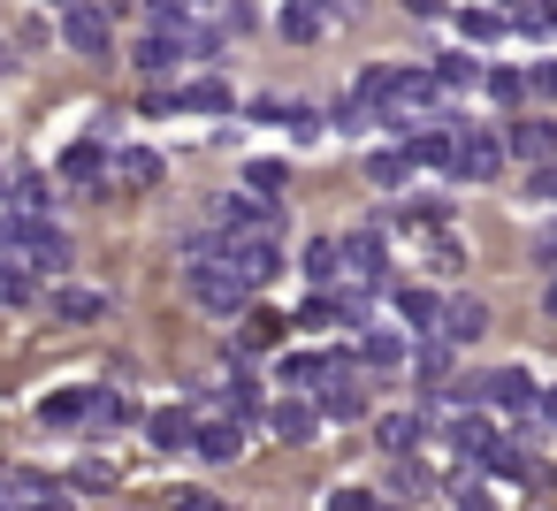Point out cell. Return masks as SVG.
<instances>
[{
	"mask_svg": "<svg viewBox=\"0 0 557 511\" xmlns=\"http://www.w3.org/2000/svg\"><path fill=\"white\" fill-rule=\"evenodd\" d=\"M184 283H191V298H199L214 321H245V313H252V283L230 267V252H214V260L184 267Z\"/></svg>",
	"mask_w": 557,
	"mask_h": 511,
	"instance_id": "1",
	"label": "cell"
},
{
	"mask_svg": "<svg viewBox=\"0 0 557 511\" xmlns=\"http://www.w3.org/2000/svg\"><path fill=\"white\" fill-rule=\"evenodd\" d=\"M0 252H9V260H24L32 275H62V267H70V237H62L47 214L9 222V229H0Z\"/></svg>",
	"mask_w": 557,
	"mask_h": 511,
	"instance_id": "2",
	"label": "cell"
},
{
	"mask_svg": "<svg viewBox=\"0 0 557 511\" xmlns=\"http://www.w3.org/2000/svg\"><path fill=\"white\" fill-rule=\"evenodd\" d=\"M504 153H511V146H504L496 130H473V123H458V169H450V176H458V184H488V176L504 169Z\"/></svg>",
	"mask_w": 557,
	"mask_h": 511,
	"instance_id": "3",
	"label": "cell"
},
{
	"mask_svg": "<svg viewBox=\"0 0 557 511\" xmlns=\"http://www.w3.org/2000/svg\"><path fill=\"white\" fill-rule=\"evenodd\" d=\"M214 222H222L230 237H275V207L252 199V191H222V199H214Z\"/></svg>",
	"mask_w": 557,
	"mask_h": 511,
	"instance_id": "4",
	"label": "cell"
},
{
	"mask_svg": "<svg viewBox=\"0 0 557 511\" xmlns=\"http://www.w3.org/2000/svg\"><path fill=\"white\" fill-rule=\"evenodd\" d=\"M222 252H230V267H237L252 290H268V283L283 275V245H275V237H230Z\"/></svg>",
	"mask_w": 557,
	"mask_h": 511,
	"instance_id": "5",
	"label": "cell"
},
{
	"mask_svg": "<svg viewBox=\"0 0 557 511\" xmlns=\"http://www.w3.org/2000/svg\"><path fill=\"white\" fill-rule=\"evenodd\" d=\"M473 397H488L496 412H534V404H542V389H534V374H527V366H496V374H481V382H473Z\"/></svg>",
	"mask_w": 557,
	"mask_h": 511,
	"instance_id": "6",
	"label": "cell"
},
{
	"mask_svg": "<svg viewBox=\"0 0 557 511\" xmlns=\"http://www.w3.org/2000/svg\"><path fill=\"white\" fill-rule=\"evenodd\" d=\"M62 39H70L77 54H108V39H115V16L100 9V0H77V9H62Z\"/></svg>",
	"mask_w": 557,
	"mask_h": 511,
	"instance_id": "7",
	"label": "cell"
},
{
	"mask_svg": "<svg viewBox=\"0 0 557 511\" xmlns=\"http://www.w3.org/2000/svg\"><path fill=\"white\" fill-rule=\"evenodd\" d=\"M47 313H54L62 328H92V321L108 313V290H92V283H54V290H47Z\"/></svg>",
	"mask_w": 557,
	"mask_h": 511,
	"instance_id": "8",
	"label": "cell"
},
{
	"mask_svg": "<svg viewBox=\"0 0 557 511\" xmlns=\"http://www.w3.org/2000/svg\"><path fill=\"white\" fill-rule=\"evenodd\" d=\"M374 443H382L389 458H412V450L428 443V412H420V404H405V412H382V420H374Z\"/></svg>",
	"mask_w": 557,
	"mask_h": 511,
	"instance_id": "9",
	"label": "cell"
},
{
	"mask_svg": "<svg viewBox=\"0 0 557 511\" xmlns=\"http://www.w3.org/2000/svg\"><path fill=\"white\" fill-rule=\"evenodd\" d=\"M184 54H191V39H184V32H146V39H138V54H131V70H138V77H169Z\"/></svg>",
	"mask_w": 557,
	"mask_h": 511,
	"instance_id": "10",
	"label": "cell"
},
{
	"mask_svg": "<svg viewBox=\"0 0 557 511\" xmlns=\"http://www.w3.org/2000/svg\"><path fill=\"white\" fill-rule=\"evenodd\" d=\"M344 267H351V283L374 290V283L389 275V245H382L374 229H351V237H344Z\"/></svg>",
	"mask_w": 557,
	"mask_h": 511,
	"instance_id": "11",
	"label": "cell"
},
{
	"mask_svg": "<svg viewBox=\"0 0 557 511\" xmlns=\"http://www.w3.org/2000/svg\"><path fill=\"white\" fill-rule=\"evenodd\" d=\"M389 306H397V321H405L412 336H443V298H435V290H420V283H405V290H397Z\"/></svg>",
	"mask_w": 557,
	"mask_h": 511,
	"instance_id": "12",
	"label": "cell"
},
{
	"mask_svg": "<svg viewBox=\"0 0 557 511\" xmlns=\"http://www.w3.org/2000/svg\"><path fill=\"white\" fill-rule=\"evenodd\" d=\"M268 427H275L283 443H313V435H321V404H306V397H275V404H268Z\"/></svg>",
	"mask_w": 557,
	"mask_h": 511,
	"instance_id": "13",
	"label": "cell"
},
{
	"mask_svg": "<svg viewBox=\"0 0 557 511\" xmlns=\"http://www.w3.org/2000/svg\"><path fill=\"white\" fill-rule=\"evenodd\" d=\"M443 435H450V450H458V458H473V465H481V458L504 443V435H496L481 412H450V427H443Z\"/></svg>",
	"mask_w": 557,
	"mask_h": 511,
	"instance_id": "14",
	"label": "cell"
},
{
	"mask_svg": "<svg viewBox=\"0 0 557 511\" xmlns=\"http://www.w3.org/2000/svg\"><path fill=\"white\" fill-rule=\"evenodd\" d=\"M207 465H230L237 450H245V427H237V412H222V420H199V443H191Z\"/></svg>",
	"mask_w": 557,
	"mask_h": 511,
	"instance_id": "15",
	"label": "cell"
},
{
	"mask_svg": "<svg viewBox=\"0 0 557 511\" xmlns=\"http://www.w3.org/2000/svg\"><path fill=\"white\" fill-rule=\"evenodd\" d=\"M504 146H511L527 169H542V161H557V123H511Z\"/></svg>",
	"mask_w": 557,
	"mask_h": 511,
	"instance_id": "16",
	"label": "cell"
},
{
	"mask_svg": "<svg viewBox=\"0 0 557 511\" xmlns=\"http://www.w3.org/2000/svg\"><path fill=\"white\" fill-rule=\"evenodd\" d=\"M359 359H367L374 374H397V366L412 359V344H405L397 328H359Z\"/></svg>",
	"mask_w": 557,
	"mask_h": 511,
	"instance_id": "17",
	"label": "cell"
},
{
	"mask_svg": "<svg viewBox=\"0 0 557 511\" xmlns=\"http://www.w3.org/2000/svg\"><path fill=\"white\" fill-rule=\"evenodd\" d=\"M306 275H313L321 290H344V275H351V267H344V237H313V245H306Z\"/></svg>",
	"mask_w": 557,
	"mask_h": 511,
	"instance_id": "18",
	"label": "cell"
},
{
	"mask_svg": "<svg viewBox=\"0 0 557 511\" xmlns=\"http://www.w3.org/2000/svg\"><path fill=\"white\" fill-rule=\"evenodd\" d=\"M488 328V306L481 298H443V344H473Z\"/></svg>",
	"mask_w": 557,
	"mask_h": 511,
	"instance_id": "19",
	"label": "cell"
},
{
	"mask_svg": "<svg viewBox=\"0 0 557 511\" xmlns=\"http://www.w3.org/2000/svg\"><path fill=\"white\" fill-rule=\"evenodd\" d=\"M92 397H100V389H54V397H39V427H77V420H92Z\"/></svg>",
	"mask_w": 557,
	"mask_h": 511,
	"instance_id": "20",
	"label": "cell"
},
{
	"mask_svg": "<svg viewBox=\"0 0 557 511\" xmlns=\"http://www.w3.org/2000/svg\"><path fill=\"white\" fill-rule=\"evenodd\" d=\"M146 435H153L161 450H191V443H199V420H191L184 404H161V412L146 420Z\"/></svg>",
	"mask_w": 557,
	"mask_h": 511,
	"instance_id": "21",
	"label": "cell"
},
{
	"mask_svg": "<svg viewBox=\"0 0 557 511\" xmlns=\"http://www.w3.org/2000/svg\"><path fill=\"white\" fill-rule=\"evenodd\" d=\"M115 176H123V191H153L169 169H161V153H146V146H123V153H115Z\"/></svg>",
	"mask_w": 557,
	"mask_h": 511,
	"instance_id": "22",
	"label": "cell"
},
{
	"mask_svg": "<svg viewBox=\"0 0 557 511\" xmlns=\"http://www.w3.org/2000/svg\"><path fill=\"white\" fill-rule=\"evenodd\" d=\"M321 420H367V389L351 382V366H344V374L321 389Z\"/></svg>",
	"mask_w": 557,
	"mask_h": 511,
	"instance_id": "23",
	"label": "cell"
},
{
	"mask_svg": "<svg viewBox=\"0 0 557 511\" xmlns=\"http://www.w3.org/2000/svg\"><path fill=\"white\" fill-rule=\"evenodd\" d=\"M54 481H39V473H24V465H9L0 473V511H39V496H47Z\"/></svg>",
	"mask_w": 557,
	"mask_h": 511,
	"instance_id": "24",
	"label": "cell"
},
{
	"mask_svg": "<svg viewBox=\"0 0 557 511\" xmlns=\"http://www.w3.org/2000/svg\"><path fill=\"white\" fill-rule=\"evenodd\" d=\"M169 108H184V115H230V85H214V77H199V85H184V92H169Z\"/></svg>",
	"mask_w": 557,
	"mask_h": 511,
	"instance_id": "25",
	"label": "cell"
},
{
	"mask_svg": "<svg viewBox=\"0 0 557 511\" xmlns=\"http://www.w3.org/2000/svg\"><path fill=\"white\" fill-rule=\"evenodd\" d=\"M412 146H382L374 161H367V184H382V191H397V184H412Z\"/></svg>",
	"mask_w": 557,
	"mask_h": 511,
	"instance_id": "26",
	"label": "cell"
},
{
	"mask_svg": "<svg viewBox=\"0 0 557 511\" xmlns=\"http://www.w3.org/2000/svg\"><path fill=\"white\" fill-rule=\"evenodd\" d=\"M62 176H70V184H92V176H115V161L100 153V138H85V146L62 153Z\"/></svg>",
	"mask_w": 557,
	"mask_h": 511,
	"instance_id": "27",
	"label": "cell"
},
{
	"mask_svg": "<svg viewBox=\"0 0 557 511\" xmlns=\"http://www.w3.org/2000/svg\"><path fill=\"white\" fill-rule=\"evenodd\" d=\"M245 191H252V199H268V207H283L290 169H283V161H245Z\"/></svg>",
	"mask_w": 557,
	"mask_h": 511,
	"instance_id": "28",
	"label": "cell"
},
{
	"mask_svg": "<svg viewBox=\"0 0 557 511\" xmlns=\"http://www.w3.org/2000/svg\"><path fill=\"white\" fill-rule=\"evenodd\" d=\"M450 351H458V344H443V336H428V344L412 351V374H420V389H443V382H450Z\"/></svg>",
	"mask_w": 557,
	"mask_h": 511,
	"instance_id": "29",
	"label": "cell"
},
{
	"mask_svg": "<svg viewBox=\"0 0 557 511\" xmlns=\"http://www.w3.org/2000/svg\"><path fill=\"white\" fill-rule=\"evenodd\" d=\"M458 32H466L473 47H488V39L511 32V16H504V9H458Z\"/></svg>",
	"mask_w": 557,
	"mask_h": 511,
	"instance_id": "30",
	"label": "cell"
},
{
	"mask_svg": "<svg viewBox=\"0 0 557 511\" xmlns=\"http://www.w3.org/2000/svg\"><path fill=\"white\" fill-rule=\"evenodd\" d=\"M108 488H115V465L108 458H77L70 465V496H108Z\"/></svg>",
	"mask_w": 557,
	"mask_h": 511,
	"instance_id": "31",
	"label": "cell"
},
{
	"mask_svg": "<svg viewBox=\"0 0 557 511\" xmlns=\"http://www.w3.org/2000/svg\"><path fill=\"white\" fill-rule=\"evenodd\" d=\"M39 298V275L24 260H0V306H32Z\"/></svg>",
	"mask_w": 557,
	"mask_h": 511,
	"instance_id": "32",
	"label": "cell"
},
{
	"mask_svg": "<svg viewBox=\"0 0 557 511\" xmlns=\"http://www.w3.org/2000/svg\"><path fill=\"white\" fill-rule=\"evenodd\" d=\"M47 199H54V184H47V176H16V191H9V207H16V222H32V214H47Z\"/></svg>",
	"mask_w": 557,
	"mask_h": 511,
	"instance_id": "33",
	"label": "cell"
},
{
	"mask_svg": "<svg viewBox=\"0 0 557 511\" xmlns=\"http://www.w3.org/2000/svg\"><path fill=\"white\" fill-rule=\"evenodd\" d=\"M481 77H488V70L466 62V54H443V62H435V85H443V92H466V85H481Z\"/></svg>",
	"mask_w": 557,
	"mask_h": 511,
	"instance_id": "34",
	"label": "cell"
},
{
	"mask_svg": "<svg viewBox=\"0 0 557 511\" xmlns=\"http://www.w3.org/2000/svg\"><path fill=\"white\" fill-rule=\"evenodd\" d=\"M123 420H131V397H123V389H100V397H92V435H115Z\"/></svg>",
	"mask_w": 557,
	"mask_h": 511,
	"instance_id": "35",
	"label": "cell"
},
{
	"mask_svg": "<svg viewBox=\"0 0 557 511\" xmlns=\"http://www.w3.org/2000/svg\"><path fill=\"white\" fill-rule=\"evenodd\" d=\"M321 9H313V0H290V9H283V39H321Z\"/></svg>",
	"mask_w": 557,
	"mask_h": 511,
	"instance_id": "36",
	"label": "cell"
},
{
	"mask_svg": "<svg viewBox=\"0 0 557 511\" xmlns=\"http://www.w3.org/2000/svg\"><path fill=\"white\" fill-rule=\"evenodd\" d=\"M389 488H397V496L412 503V496H428L435 481H428V465H420V458H397V473H389Z\"/></svg>",
	"mask_w": 557,
	"mask_h": 511,
	"instance_id": "37",
	"label": "cell"
},
{
	"mask_svg": "<svg viewBox=\"0 0 557 511\" xmlns=\"http://www.w3.org/2000/svg\"><path fill=\"white\" fill-rule=\"evenodd\" d=\"M481 85H488V100H504V108H511V100L527 92V77H519V70H488Z\"/></svg>",
	"mask_w": 557,
	"mask_h": 511,
	"instance_id": "38",
	"label": "cell"
},
{
	"mask_svg": "<svg viewBox=\"0 0 557 511\" xmlns=\"http://www.w3.org/2000/svg\"><path fill=\"white\" fill-rule=\"evenodd\" d=\"M275 336H283L275 313H245V344H275Z\"/></svg>",
	"mask_w": 557,
	"mask_h": 511,
	"instance_id": "39",
	"label": "cell"
},
{
	"mask_svg": "<svg viewBox=\"0 0 557 511\" xmlns=\"http://www.w3.org/2000/svg\"><path fill=\"white\" fill-rule=\"evenodd\" d=\"M527 92H534V100H557V62H534V70H527Z\"/></svg>",
	"mask_w": 557,
	"mask_h": 511,
	"instance_id": "40",
	"label": "cell"
},
{
	"mask_svg": "<svg viewBox=\"0 0 557 511\" xmlns=\"http://www.w3.org/2000/svg\"><path fill=\"white\" fill-rule=\"evenodd\" d=\"M329 511H382V503H374V488H336Z\"/></svg>",
	"mask_w": 557,
	"mask_h": 511,
	"instance_id": "41",
	"label": "cell"
},
{
	"mask_svg": "<svg viewBox=\"0 0 557 511\" xmlns=\"http://www.w3.org/2000/svg\"><path fill=\"white\" fill-rule=\"evenodd\" d=\"M527 191H534V199H549V207H557V161H542V169H534V176H527Z\"/></svg>",
	"mask_w": 557,
	"mask_h": 511,
	"instance_id": "42",
	"label": "cell"
},
{
	"mask_svg": "<svg viewBox=\"0 0 557 511\" xmlns=\"http://www.w3.org/2000/svg\"><path fill=\"white\" fill-rule=\"evenodd\" d=\"M450 496H458V511H496V503H488V496H481V481H458V488H450Z\"/></svg>",
	"mask_w": 557,
	"mask_h": 511,
	"instance_id": "43",
	"label": "cell"
},
{
	"mask_svg": "<svg viewBox=\"0 0 557 511\" xmlns=\"http://www.w3.org/2000/svg\"><path fill=\"white\" fill-rule=\"evenodd\" d=\"M169 511H230V503H214V496H207V488H184V496H176V503H169Z\"/></svg>",
	"mask_w": 557,
	"mask_h": 511,
	"instance_id": "44",
	"label": "cell"
},
{
	"mask_svg": "<svg viewBox=\"0 0 557 511\" xmlns=\"http://www.w3.org/2000/svg\"><path fill=\"white\" fill-rule=\"evenodd\" d=\"M534 260H542V267H557V229H542V237H534Z\"/></svg>",
	"mask_w": 557,
	"mask_h": 511,
	"instance_id": "45",
	"label": "cell"
},
{
	"mask_svg": "<svg viewBox=\"0 0 557 511\" xmlns=\"http://www.w3.org/2000/svg\"><path fill=\"white\" fill-rule=\"evenodd\" d=\"M39 511H77V503H70L62 488H47V496H39Z\"/></svg>",
	"mask_w": 557,
	"mask_h": 511,
	"instance_id": "46",
	"label": "cell"
},
{
	"mask_svg": "<svg viewBox=\"0 0 557 511\" xmlns=\"http://www.w3.org/2000/svg\"><path fill=\"white\" fill-rule=\"evenodd\" d=\"M534 412H542V420L557 427V389H542V404H534Z\"/></svg>",
	"mask_w": 557,
	"mask_h": 511,
	"instance_id": "47",
	"label": "cell"
},
{
	"mask_svg": "<svg viewBox=\"0 0 557 511\" xmlns=\"http://www.w3.org/2000/svg\"><path fill=\"white\" fill-rule=\"evenodd\" d=\"M405 9H412V16H443V0H405Z\"/></svg>",
	"mask_w": 557,
	"mask_h": 511,
	"instance_id": "48",
	"label": "cell"
},
{
	"mask_svg": "<svg viewBox=\"0 0 557 511\" xmlns=\"http://www.w3.org/2000/svg\"><path fill=\"white\" fill-rule=\"evenodd\" d=\"M542 313H549V321H557V283H549V290H542Z\"/></svg>",
	"mask_w": 557,
	"mask_h": 511,
	"instance_id": "49",
	"label": "cell"
},
{
	"mask_svg": "<svg viewBox=\"0 0 557 511\" xmlns=\"http://www.w3.org/2000/svg\"><path fill=\"white\" fill-rule=\"evenodd\" d=\"M9 191H16V184H9V176H0V199H9Z\"/></svg>",
	"mask_w": 557,
	"mask_h": 511,
	"instance_id": "50",
	"label": "cell"
},
{
	"mask_svg": "<svg viewBox=\"0 0 557 511\" xmlns=\"http://www.w3.org/2000/svg\"><path fill=\"white\" fill-rule=\"evenodd\" d=\"M54 9H77V0H54Z\"/></svg>",
	"mask_w": 557,
	"mask_h": 511,
	"instance_id": "51",
	"label": "cell"
}]
</instances>
